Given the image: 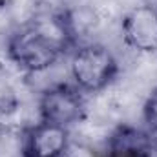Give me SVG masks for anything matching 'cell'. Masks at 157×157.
<instances>
[{"mask_svg":"<svg viewBox=\"0 0 157 157\" xmlns=\"http://www.w3.org/2000/svg\"><path fill=\"white\" fill-rule=\"evenodd\" d=\"M75 26L70 13H51L20 26L7 40V57L28 73L49 70L75 44Z\"/></svg>","mask_w":157,"mask_h":157,"instance_id":"1","label":"cell"},{"mask_svg":"<svg viewBox=\"0 0 157 157\" xmlns=\"http://www.w3.org/2000/svg\"><path fill=\"white\" fill-rule=\"evenodd\" d=\"M70 73L78 90L95 93L104 90L119 73L113 53L102 44H82L75 48L70 60Z\"/></svg>","mask_w":157,"mask_h":157,"instance_id":"2","label":"cell"},{"mask_svg":"<svg viewBox=\"0 0 157 157\" xmlns=\"http://www.w3.org/2000/svg\"><path fill=\"white\" fill-rule=\"evenodd\" d=\"M86 115L84 91L75 84L59 82L42 91L39 99V117L62 128H70Z\"/></svg>","mask_w":157,"mask_h":157,"instance_id":"3","label":"cell"},{"mask_svg":"<svg viewBox=\"0 0 157 157\" xmlns=\"http://www.w3.org/2000/svg\"><path fill=\"white\" fill-rule=\"evenodd\" d=\"M70 146L68 128L39 121L22 135L24 157H64Z\"/></svg>","mask_w":157,"mask_h":157,"instance_id":"4","label":"cell"},{"mask_svg":"<svg viewBox=\"0 0 157 157\" xmlns=\"http://www.w3.org/2000/svg\"><path fill=\"white\" fill-rule=\"evenodd\" d=\"M122 39L141 53H157V7L137 6L122 18Z\"/></svg>","mask_w":157,"mask_h":157,"instance_id":"5","label":"cell"},{"mask_svg":"<svg viewBox=\"0 0 157 157\" xmlns=\"http://www.w3.org/2000/svg\"><path fill=\"white\" fill-rule=\"evenodd\" d=\"M106 157H154L155 135L148 128L119 124L104 144Z\"/></svg>","mask_w":157,"mask_h":157,"instance_id":"6","label":"cell"},{"mask_svg":"<svg viewBox=\"0 0 157 157\" xmlns=\"http://www.w3.org/2000/svg\"><path fill=\"white\" fill-rule=\"evenodd\" d=\"M20 110V101L13 86L0 77V124L11 122Z\"/></svg>","mask_w":157,"mask_h":157,"instance_id":"7","label":"cell"},{"mask_svg":"<svg viewBox=\"0 0 157 157\" xmlns=\"http://www.w3.org/2000/svg\"><path fill=\"white\" fill-rule=\"evenodd\" d=\"M143 119H144L146 128H148L154 135H157V88L148 95V99H146V102H144Z\"/></svg>","mask_w":157,"mask_h":157,"instance_id":"8","label":"cell"},{"mask_svg":"<svg viewBox=\"0 0 157 157\" xmlns=\"http://www.w3.org/2000/svg\"><path fill=\"white\" fill-rule=\"evenodd\" d=\"M154 157H157V135H155V155Z\"/></svg>","mask_w":157,"mask_h":157,"instance_id":"9","label":"cell"}]
</instances>
